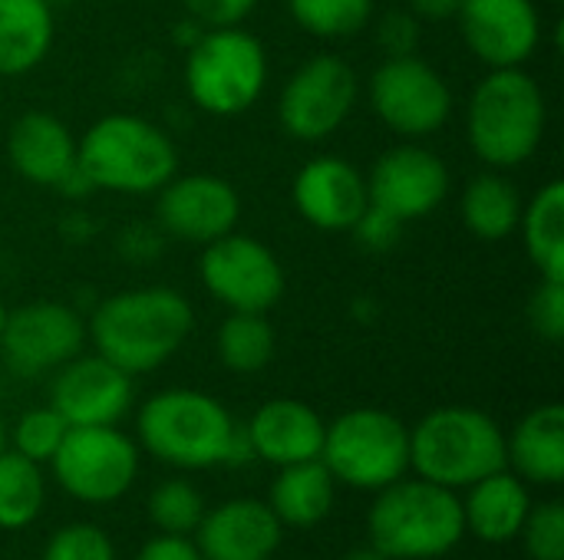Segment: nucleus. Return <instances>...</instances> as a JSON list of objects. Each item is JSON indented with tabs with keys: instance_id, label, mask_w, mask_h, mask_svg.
Returning a JSON list of instances; mask_svg holds the SVG:
<instances>
[{
	"instance_id": "21",
	"label": "nucleus",
	"mask_w": 564,
	"mask_h": 560,
	"mask_svg": "<svg viewBox=\"0 0 564 560\" xmlns=\"http://www.w3.org/2000/svg\"><path fill=\"white\" fill-rule=\"evenodd\" d=\"M7 155L20 178L43 188H59L76 172V139L69 125L36 109L10 125Z\"/></svg>"
},
{
	"instance_id": "17",
	"label": "nucleus",
	"mask_w": 564,
	"mask_h": 560,
	"mask_svg": "<svg viewBox=\"0 0 564 560\" xmlns=\"http://www.w3.org/2000/svg\"><path fill=\"white\" fill-rule=\"evenodd\" d=\"M132 376L106 356H73L53 373L50 406L66 426H116L132 409Z\"/></svg>"
},
{
	"instance_id": "19",
	"label": "nucleus",
	"mask_w": 564,
	"mask_h": 560,
	"mask_svg": "<svg viewBox=\"0 0 564 560\" xmlns=\"http://www.w3.org/2000/svg\"><path fill=\"white\" fill-rule=\"evenodd\" d=\"M284 525L268 502L231 498L202 515L195 528V548L205 560H271L281 548Z\"/></svg>"
},
{
	"instance_id": "43",
	"label": "nucleus",
	"mask_w": 564,
	"mask_h": 560,
	"mask_svg": "<svg viewBox=\"0 0 564 560\" xmlns=\"http://www.w3.org/2000/svg\"><path fill=\"white\" fill-rule=\"evenodd\" d=\"M3 320H7V307H3V300H0V330H3Z\"/></svg>"
},
{
	"instance_id": "25",
	"label": "nucleus",
	"mask_w": 564,
	"mask_h": 560,
	"mask_svg": "<svg viewBox=\"0 0 564 560\" xmlns=\"http://www.w3.org/2000/svg\"><path fill=\"white\" fill-rule=\"evenodd\" d=\"M53 46L50 0H0V76H20Z\"/></svg>"
},
{
	"instance_id": "36",
	"label": "nucleus",
	"mask_w": 564,
	"mask_h": 560,
	"mask_svg": "<svg viewBox=\"0 0 564 560\" xmlns=\"http://www.w3.org/2000/svg\"><path fill=\"white\" fill-rule=\"evenodd\" d=\"M377 43L387 56H413L420 43V20L410 10H390L383 13L377 26Z\"/></svg>"
},
{
	"instance_id": "37",
	"label": "nucleus",
	"mask_w": 564,
	"mask_h": 560,
	"mask_svg": "<svg viewBox=\"0 0 564 560\" xmlns=\"http://www.w3.org/2000/svg\"><path fill=\"white\" fill-rule=\"evenodd\" d=\"M188 17L205 26V30H221V26H241V20L251 17L258 0H182Z\"/></svg>"
},
{
	"instance_id": "11",
	"label": "nucleus",
	"mask_w": 564,
	"mask_h": 560,
	"mask_svg": "<svg viewBox=\"0 0 564 560\" xmlns=\"http://www.w3.org/2000/svg\"><path fill=\"white\" fill-rule=\"evenodd\" d=\"M357 102V73L340 56H311L281 89L278 116L291 139L321 142L334 135Z\"/></svg>"
},
{
	"instance_id": "5",
	"label": "nucleus",
	"mask_w": 564,
	"mask_h": 560,
	"mask_svg": "<svg viewBox=\"0 0 564 560\" xmlns=\"http://www.w3.org/2000/svg\"><path fill=\"white\" fill-rule=\"evenodd\" d=\"M410 469L449 492L509 469L502 426L473 406H443L410 429Z\"/></svg>"
},
{
	"instance_id": "16",
	"label": "nucleus",
	"mask_w": 564,
	"mask_h": 560,
	"mask_svg": "<svg viewBox=\"0 0 564 560\" xmlns=\"http://www.w3.org/2000/svg\"><path fill=\"white\" fill-rule=\"evenodd\" d=\"M456 20L469 53L489 69L525 66L542 40L532 0H463Z\"/></svg>"
},
{
	"instance_id": "22",
	"label": "nucleus",
	"mask_w": 564,
	"mask_h": 560,
	"mask_svg": "<svg viewBox=\"0 0 564 560\" xmlns=\"http://www.w3.org/2000/svg\"><path fill=\"white\" fill-rule=\"evenodd\" d=\"M459 502H463L466 531L486 545H506L519 538L525 515L532 508L529 488L512 469H499L479 479L476 485L466 488V498Z\"/></svg>"
},
{
	"instance_id": "13",
	"label": "nucleus",
	"mask_w": 564,
	"mask_h": 560,
	"mask_svg": "<svg viewBox=\"0 0 564 560\" xmlns=\"http://www.w3.org/2000/svg\"><path fill=\"white\" fill-rule=\"evenodd\" d=\"M83 347H86V320L66 304L40 300L7 310L0 330V356L7 370L23 380L56 373L63 363L79 356Z\"/></svg>"
},
{
	"instance_id": "20",
	"label": "nucleus",
	"mask_w": 564,
	"mask_h": 560,
	"mask_svg": "<svg viewBox=\"0 0 564 560\" xmlns=\"http://www.w3.org/2000/svg\"><path fill=\"white\" fill-rule=\"evenodd\" d=\"M245 432L258 462L284 469L321 459L327 422L301 399H268L254 409Z\"/></svg>"
},
{
	"instance_id": "27",
	"label": "nucleus",
	"mask_w": 564,
	"mask_h": 560,
	"mask_svg": "<svg viewBox=\"0 0 564 560\" xmlns=\"http://www.w3.org/2000/svg\"><path fill=\"white\" fill-rule=\"evenodd\" d=\"M463 221L479 241H506L512 231H519L522 218V198L516 185L502 172H482L476 175L463 191Z\"/></svg>"
},
{
	"instance_id": "9",
	"label": "nucleus",
	"mask_w": 564,
	"mask_h": 560,
	"mask_svg": "<svg viewBox=\"0 0 564 560\" xmlns=\"http://www.w3.org/2000/svg\"><path fill=\"white\" fill-rule=\"evenodd\" d=\"M46 465L69 498L109 505L132 488L139 475V446L116 426H69Z\"/></svg>"
},
{
	"instance_id": "35",
	"label": "nucleus",
	"mask_w": 564,
	"mask_h": 560,
	"mask_svg": "<svg viewBox=\"0 0 564 560\" xmlns=\"http://www.w3.org/2000/svg\"><path fill=\"white\" fill-rule=\"evenodd\" d=\"M529 323L532 330L549 340V343H562L564 337V281H545L535 287V294L529 297Z\"/></svg>"
},
{
	"instance_id": "39",
	"label": "nucleus",
	"mask_w": 564,
	"mask_h": 560,
	"mask_svg": "<svg viewBox=\"0 0 564 560\" xmlns=\"http://www.w3.org/2000/svg\"><path fill=\"white\" fill-rule=\"evenodd\" d=\"M135 560H205L202 551L195 548V541L188 535H155L152 541L142 545V551Z\"/></svg>"
},
{
	"instance_id": "41",
	"label": "nucleus",
	"mask_w": 564,
	"mask_h": 560,
	"mask_svg": "<svg viewBox=\"0 0 564 560\" xmlns=\"http://www.w3.org/2000/svg\"><path fill=\"white\" fill-rule=\"evenodd\" d=\"M344 560H387V558H383V554H377V551L370 548V551H354V554H347Z\"/></svg>"
},
{
	"instance_id": "3",
	"label": "nucleus",
	"mask_w": 564,
	"mask_h": 560,
	"mask_svg": "<svg viewBox=\"0 0 564 560\" xmlns=\"http://www.w3.org/2000/svg\"><path fill=\"white\" fill-rule=\"evenodd\" d=\"M76 165L93 188L155 195L178 172V152L165 129L142 116L112 112L76 139Z\"/></svg>"
},
{
	"instance_id": "1",
	"label": "nucleus",
	"mask_w": 564,
	"mask_h": 560,
	"mask_svg": "<svg viewBox=\"0 0 564 560\" xmlns=\"http://www.w3.org/2000/svg\"><path fill=\"white\" fill-rule=\"evenodd\" d=\"M195 323L192 304L175 287H135L106 297L86 327L96 353L129 376L152 373L178 353Z\"/></svg>"
},
{
	"instance_id": "12",
	"label": "nucleus",
	"mask_w": 564,
	"mask_h": 560,
	"mask_svg": "<svg viewBox=\"0 0 564 560\" xmlns=\"http://www.w3.org/2000/svg\"><path fill=\"white\" fill-rule=\"evenodd\" d=\"M202 284L228 310L268 314L284 297V267L274 251L251 238L228 231L202 251Z\"/></svg>"
},
{
	"instance_id": "10",
	"label": "nucleus",
	"mask_w": 564,
	"mask_h": 560,
	"mask_svg": "<svg viewBox=\"0 0 564 560\" xmlns=\"http://www.w3.org/2000/svg\"><path fill=\"white\" fill-rule=\"evenodd\" d=\"M370 106L390 132L403 139H426L446 125L453 112V89L443 73L416 53L387 56L370 76Z\"/></svg>"
},
{
	"instance_id": "32",
	"label": "nucleus",
	"mask_w": 564,
	"mask_h": 560,
	"mask_svg": "<svg viewBox=\"0 0 564 560\" xmlns=\"http://www.w3.org/2000/svg\"><path fill=\"white\" fill-rule=\"evenodd\" d=\"M66 429H69L66 419L53 406L26 409L13 426V452L33 459L36 465H46L53 459V452L59 449Z\"/></svg>"
},
{
	"instance_id": "8",
	"label": "nucleus",
	"mask_w": 564,
	"mask_h": 560,
	"mask_svg": "<svg viewBox=\"0 0 564 560\" xmlns=\"http://www.w3.org/2000/svg\"><path fill=\"white\" fill-rule=\"evenodd\" d=\"M321 462L334 482L380 492L410 472V429L387 409H350L327 426Z\"/></svg>"
},
{
	"instance_id": "31",
	"label": "nucleus",
	"mask_w": 564,
	"mask_h": 560,
	"mask_svg": "<svg viewBox=\"0 0 564 560\" xmlns=\"http://www.w3.org/2000/svg\"><path fill=\"white\" fill-rule=\"evenodd\" d=\"M205 515L198 488L185 479H165L149 495V518L162 535H192Z\"/></svg>"
},
{
	"instance_id": "14",
	"label": "nucleus",
	"mask_w": 564,
	"mask_h": 560,
	"mask_svg": "<svg viewBox=\"0 0 564 560\" xmlns=\"http://www.w3.org/2000/svg\"><path fill=\"white\" fill-rule=\"evenodd\" d=\"M367 195L370 205L383 208L397 221H420L446 201L449 168L436 152L416 142H403L373 162L367 175Z\"/></svg>"
},
{
	"instance_id": "24",
	"label": "nucleus",
	"mask_w": 564,
	"mask_h": 560,
	"mask_svg": "<svg viewBox=\"0 0 564 560\" xmlns=\"http://www.w3.org/2000/svg\"><path fill=\"white\" fill-rule=\"evenodd\" d=\"M337 482L321 459L278 469L268 488V508L284 528H314L334 508Z\"/></svg>"
},
{
	"instance_id": "18",
	"label": "nucleus",
	"mask_w": 564,
	"mask_h": 560,
	"mask_svg": "<svg viewBox=\"0 0 564 560\" xmlns=\"http://www.w3.org/2000/svg\"><path fill=\"white\" fill-rule=\"evenodd\" d=\"M297 215L321 231H354L370 205L367 178L340 155L311 158L291 185Z\"/></svg>"
},
{
	"instance_id": "6",
	"label": "nucleus",
	"mask_w": 564,
	"mask_h": 560,
	"mask_svg": "<svg viewBox=\"0 0 564 560\" xmlns=\"http://www.w3.org/2000/svg\"><path fill=\"white\" fill-rule=\"evenodd\" d=\"M238 422L208 393L198 389H162L139 409L135 432L139 446L172 469H212L225 465Z\"/></svg>"
},
{
	"instance_id": "42",
	"label": "nucleus",
	"mask_w": 564,
	"mask_h": 560,
	"mask_svg": "<svg viewBox=\"0 0 564 560\" xmlns=\"http://www.w3.org/2000/svg\"><path fill=\"white\" fill-rule=\"evenodd\" d=\"M0 449H7V426H3V419H0Z\"/></svg>"
},
{
	"instance_id": "38",
	"label": "nucleus",
	"mask_w": 564,
	"mask_h": 560,
	"mask_svg": "<svg viewBox=\"0 0 564 560\" xmlns=\"http://www.w3.org/2000/svg\"><path fill=\"white\" fill-rule=\"evenodd\" d=\"M354 231L360 234V241L373 251H387L393 248V241L400 238L403 231V221H397L393 215H387L383 208L377 205H367V211L360 215V221L354 224Z\"/></svg>"
},
{
	"instance_id": "4",
	"label": "nucleus",
	"mask_w": 564,
	"mask_h": 560,
	"mask_svg": "<svg viewBox=\"0 0 564 560\" xmlns=\"http://www.w3.org/2000/svg\"><path fill=\"white\" fill-rule=\"evenodd\" d=\"M545 92L522 66L492 69L469 96V145L496 172L529 162L545 135Z\"/></svg>"
},
{
	"instance_id": "34",
	"label": "nucleus",
	"mask_w": 564,
	"mask_h": 560,
	"mask_svg": "<svg viewBox=\"0 0 564 560\" xmlns=\"http://www.w3.org/2000/svg\"><path fill=\"white\" fill-rule=\"evenodd\" d=\"M40 560H116V548L96 525H66L46 541Z\"/></svg>"
},
{
	"instance_id": "44",
	"label": "nucleus",
	"mask_w": 564,
	"mask_h": 560,
	"mask_svg": "<svg viewBox=\"0 0 564 560\" xmlns=\"http://www.w3.org/2000/svg\"><path fill=\"white\" fill-rule=\"evenodd\" d=\"M50 3H59V0H50Z\"/></svg>"
},
{
	"instance_id": "26",
	"label": "nucleus",
	"mask_w": 564,
	"mask_h": 560,
	"mask_svg": "<svg viewBox=\"0 0 564 560\" xmlns=\"http://www.w3.org/2000/svg\"><path fill=\"white\" fill-rule=\"evenodd\" d=\"M519 231L529 261L545 281H564V185L555 178L522 205Z\"/></svg>"
},
{
	"instance_id": "15",
	"label": "nucleus",
	"mask_w": 564,
	"mask_h": 560,
	"mask_svg": "<svg viewBox=\"0 0 564 560\" xmlns=\"http://www.w3.org/2000/svg\"><path fill=\"white\" fill-rule=\"evenodd\" d=\"M155 195V218L162 231L202 248L235 231L241 215V198L235 185L205 172L169 178Z\"/></svg>"
},
{
	"instance_id": "2",
	"label": "nucleus",
	"mask_w": 564,
	"mask_h": 560,
	"mask_svg": "<svg viewBox=\"0 0 564 560\" xmlns=\"http://www.w3.org/2000/svg\"><path fill=\"white\" fill-rule=\"evenodd\" d=\"M370 548L387 560L446 558L466 538L459 492L426 479H397L380 488L367 515Z\"/></svg>"
},
{
	"instance_id": "28",
	"label": "nucleus",
	"mask_w": 564,
	"mask_h": 560,
	"mask_svg": "<svg viewBox=\"0 0 564 560\" xmlns=\"http://www.w3.org/2000/svg\"><path fill=\"white\" fill-rule=\"evenodd\" d=\"M46 505V479L43 469L13 452L0 449V531L30 528Z\"/></svg>"
},
{
	"instance_id": "30",
	"label": "nucleus",
	"mask_w": 564,
	"mask_h": 560,
	"mask_svg": "<svg viewBox=\"0 0 564 560\" xmlns=\"http://www.w3.org/2000/svg\"><path fill=\"white\" fill-rule=\"evenodd\" d=\"M301 30L321 40H347L373 20V0H288Z\"/></svg>"
},
{
	"instance_id": "29",
	"label": "nucleus",
	"mask_w": 564,
	"mask_h": 560,
	"mask_svg": "<svg viewBox=\"0 0 564 560\" xmlns=\"http://www.w3.org/2000/svg\"><path fill=\"white\" fill-rule=\"evenodd\" d=\"M274 327L268 323L264 314H245V310H231L228 320L218 327L215 347H218V360L241 376L261 373L271 360H274Z\"/></svg>"
},
{
	"instance_id": "7",
	"label": "nucleus",
	"mask_w": 564,
	"mask_h": 560,
	"mask_svg": "<svg viewBox=\"0 0 564 560\" xmlns=\"http://www.w3.org/2000/svg\"><path fill=\"white\" fill-rule=\"evenodd\" d=\"M268 83V53L261 40L241 26L205 30L192 40L185 56V89L208 116L248 112Z\"/></svg>"
},
{
	"instance_id": "40",
	"label": "nucleus",
	"mask_w": 564,
	"mask_h": 560,
	"mask_svg": "<svg viewBox=\"0 0 564 560\" xmlns=\"http://www.w3.org/2000/svg\"><path fill=\"white\" fill-rule=\"evenodd\" d=\"M463 0H406V10L416 20H449L459 13Z\"/></svg>"
},
{
	"instance_id": "23",
	"label": "nucleus",
	"mask_w": 564,
	"mask_h": 560,
	"mask_svg": "<svg viewBox=\"0 0 564 560\" xmlns=\"http://www.w3.org/2000/svg\"><path fill=\"white\" fill-rule=\"evenodd\" d=\"M506 462L522 482L562 485L564 482V406L545 403L519 419L506 436Z\"/></svg>"
},
{
	"instance_id": "33",
	"label": "nucleus",
	"mask_w": 564,
	"mask_h": 560,
	"mask_svg": "<svg viewBox=\"0 0 564 560\" xmlns=\"http://www.w3.org/2000/svg\"><path fill=\"white\" fill-rule=\"evenodd\" d=\"M529 560H564V508L562 502L532 505L519 531Z\"/></svg>"
}]
</instances>
